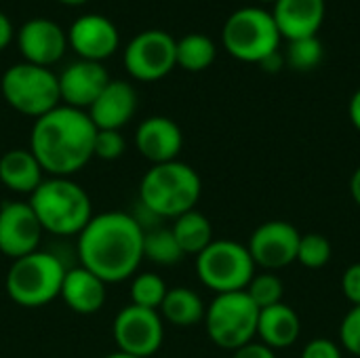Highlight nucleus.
I'll return each instance as SVG.
<instances>
[{
  "mask_svg": "<svg viewBox=\"0 0 360 358\" xmlns=\"http://www.w3.org/2000/svg\"><path fill=\"white\" fill-rule=\"evenodd\" d=\"M80 266L99 276L105 285L133 279L143 262V230L124 211L93 215L76 236Z\"/></svg>",
  "mask_w": 360,
  "mask_h": 358,
  "instance_id": "obj_1",
  "label": "nucleus"
},
{
  "mask_svg": "<svg viewBox=\"0 0 360 358\" xmlns=\"http://www.w3.org/2000/svg\"><path fill=\"white\" fill-rule=\"evenodd\" d=\"M97 129L84 110L57 106L34 120L30 152L49 177H72L93 160Z\"/></svg>",
  "mask_w": 360,
  "mask_h": 358,
  "instance_id": "obj_2",
  "label": "nucleus"
},
{
  "mask_svg": "<svg viewBox=\"0 0 360 358\" xmlns=\"http://www.w3.org/2000/svg\"><path fill=\"white\" fill-rule=\"evenodd\" d=\"M30 207L44 232L53 236H78L93 217L86 190L72 177H46L30 194Z\"/></svg>",
  "mask_w": 360,
  "mask_h": 358,
  "instance_id": "obj_3",
  "label": "nucleus"
},
{
  "mask_svg": "<svg viewBox=\"0 0 360 358\" xmlns=\"http://www.w3.org/2000/svg\"><path fill=\"white\" fill-rule=\"evenodd\" d=\"M200 194V175L181 160L152 165L139 184V203L158 219H175L196 209Z\"/></svg>",
  "mask_w": 360,
  "mask_h": 358,
  "instance_id": "obj_4",
  "label": "nucleus"
},
{
  "mask_svg": "<svg viewBox=\"0 0 360 358\" xmlns=\"http://www.w3.org/2000/svg\"><path fill=\"white\" fill-rule=\"evenodd\" d=\"M68 268L49 251H34L13 260L6 272V293L21 308H42L59 298Z\"/></svg>",
  "mask_w": 360,
  "mask_h": 358,
  "instance_id": "obj_5",
  "label": "nucleus"
},
{
  "mask_svg": "<svg viewBox=\"0 0 360 358\" xmlns=\"http://www.w3.org/2000/svg\"><path fill=\"white\" fill-rule=\"evenodd\" d=\"M0 91L13 110L34 120L61 106L57 74H53L51 68L27 61L6 68L0 78Z\"/></svg>",
  "mask_w": 360,
  "mask_h": 358,
  "instance_id": "obj_6",
  "label": "nucleus"
},
{
  "mask_svg": "<svg viewBox=\"0 0 360 358\" xmlns=\"http://www.w3.org/2000/svg\"><path fill=\"white\" fill-rule=\"evenodd\" d=\"M255 268L247 245L230 238H215L196 255V276L215 295L245 291Z\"/></svg>",
  "mask_w": 360,
  "mask_h": 358,
  "instance_id": "obj_7",
  "label": "nucleus"
},
{
  "mask_svg": "<svg viewBox=\"0 0 360 358\" xmlns=\"http://www.w3.org/2000/svg\"><path fill=\"white\" fill-rule=\"evenodd\" d=\"M259 308L245 291L215 295L205 312L209 340L224 350H238L257 340Z\"/></svg>",
  "mask_w": 360,
  "mask_h": 358,
  "instance_id": "obj_8",
  "label": "nucleus"
},
{
  "mask_svg": "<svg viewBox=\"0 0 360 358\" xmlns=\"http://www.w3.org/2000/svg\"><path fill=\"white\" fill-rule=\"evenodd\" d=\"M281 32L270 11L262 6L236 8L224 23L221 42L228 53L240 61L259 63L270 53L278 51Z\"/></svg>",
  "mask_w": 360,
  "mask_h": 358,
  "instance_id": "obj_9",
  "label": "nucleus"
},
{
  "mask_svg": "<svg viewBox=\"0 0 360 358\" xmlns=\"http://www.w3.org/2000/svg\"><path fill=\"white\" fill-rule=\"evenodd\" d=\"M124 68L141 82L165 78L177 65V40L165 30H146L124 46Z\"/></svg>",
  "mask_w": 360,
  "mask_h": 358,
  "instance_id": "obj_10",
  "label": "nucleus"
},
{
  "mask_svg": "<svg viewBox=\"0 0 360 358\" xmlns=\"http://www.w3.org/2000/svg\"><path fill=\"white\" fill-rule=\"evenodd\" d=\"M112 338L118 352L137 358L154 357L165 340V321L156 310L124 306L112 325Z\"/></svg>",
  "mask_w": 360,
  "mask_h": 358,
  "instance_id": "obj_11",
  "label": "nucleus"
},
{
  "mask_svg": "<svg viewBox=\"0 0 360 358\" xmlns=\"http://www.w3.org/2000/svg\"><path fill=\"white\" fill-rule=\"evenodd\" d=\"M300 230L283 219H272L257 226L247 243L253 264L264 272H276L297 262Z\"/></svg>",
  "mask_w": 360,
  "mask_h": 358,
  "instance_id": "obj_12",
  "label": "nucleus"
},
{
  "mask_svg": "<svg viewBox=\"0 0 360 358\" xmlns=\"http://www.w3.org/2000/svg\"><path fill=\"white\" fill-rule=\"evenodd\" d=\"M42 226L30 203L4 200L0 205V253L8 260H19L38 251Z\"/></svg>",
  "mask_w": 360,
  "mask_h": 358,
  "instance_id": "obj_13",
  "label": "nucleus"
},
{
  "mask_svg": "<svg viewBox=\"0 0 360 358\" xmlns=\"http://www.w3.org/2000/svg\"><path fill=\"white\" fill-rule=\"evenodd\" d=\"M17 44L27 63L51 68L68 49V34L63 27L46 17L27 19L17 34Z\"/></svg>",
  "mask_w": 360,
  "mask_h": 358,
  "instance_id": "obj_14",
  "label": "nucleus"
},
{
  "mask_svg": "<svg viewBox=\"0 0 360 358\" xmlns=\"http://www.w3.org/2000/svg\"><path fill=\"white\" fill-rule=\"evenodd\" d=\"M68 42L70 46L80 55V59L86 61H103L120 44V34L114 21H110L103 15L97 13H86L80 15L68 32Z\"/></svg>",
  "mask_w": 360,
  "mask_h": 358,
  "instance_id": "obj_15",
  "label": "nucleus"
},
{
  "mask_svg": "<svg viewBox=\"0 0 360 358\" xmlns=\"http://www.w3.org/2000/svg\"><path fill=\"white\" fill-rule=\"evenodd\" d=\"M57 80H59V97L63 106L86 112L93 106V101L101 95V91L108 87L110 76L99 61L78 59L70 63L57 76Z\"/></svg>",
  "mask_w": 360,
  "mask_h": 358,
  "instance_id": "obj_16",
  "label": "nucleus"
},
{
  "mask_svg": "<svg viewBox=\"0 0 360 358\" xmlns=\"http://www.w3.org/2000/svg\"><path fill=\"white\" fill-rule=\"evenodd\" d=\"M135 146L152 165L171 162L177 160L184 148V133L175 120L167 116H150L139 122L135 131Z\"/></svg>",
  "mask_w": 360,
  "mask_h": 358,
  "instance_id": "obj_17",
  "label": "nucleus"
},
{
  "mask_svg": "<svg viewBox=\"0 0 360 358\" xmlns=\"http://www.w3.org/2000/svg\"><path fill=\"white\" fill-rule=\"evenodd\" d=\"M137 112V93L127 80H110L86 110L97 131H120Z\"/></svg>",
  "mask_w": 360,
  "mask_h": 358,
  "instance_id": "obj_18",
  "label": "nucleus"
},
{
  "mask_svg": "<svg viewBox=\"0 0 360 358\" xmlns=\"http://www.w3.org/2000/svg\"><path fill=\"white\" fill-rule=\"evenodd\" d=\"M270 13L287 40L319 36L325 21V0H276Z\"/></svg>",
  "mask_w": 360,
  "mask_h": 358,
  "instance_id": "obj_19",
  "label": "nucleus"
},
{
  "mask_svg": "<svg viewBox=\"0 0 360 358\" xmlns=\"http://www.w3.org/2000/svg\"><path fill=\"white\" fill-rule=\"evenodd\" d=\"M108 285L82 266L70 268L63 276L59 298L76 314H95L103 308L108 298Z\"/></svg>",
  "mask_w": 360,
  "mask_h": 358,
  "instance_id": "obj_20",
  "label": "nucleus"
},
{
  "mask_svg": "<svg viewBox=\"0 0 360 358\" xmlns=\"http://www.w3.org/2000/svg\"><path fill=\"white\" fill-rule=\"evenodd\" d=\"M300 333H302L300 314L285 302L259 310L257 342L266 344L274 352L291 348L300 340Z\"/></svg>",
  "mask_w": 360,
  "mask_h": 358,
  "instance_id": "obj_21",
  "label": "nucleus"
},
{
  "mask_svg": "<svg viewBox=\"0 0 360 358\" xmlns=\"http://www.w3.org/2000/svg\"><path fill=\"white\" fill-rule=\"evenodd\" d=\"M44 179L36 156L23 148L8 150L0 156V181L15 194H32Z\"/></svg>",
  "mask_w": 360,
  "mask_h": 358,
  "instance_id": "obj_22",
  "label": "nucleus"
},
{
  "mask_svg": "<svg viewBox=\"0 0 360 358\" xmlns=\"http://www.w3.org/2000/svg\"><path fill=\"white\" fill-rule=\"evenodd\" d=\"M207 306L202 298L188 287H173L167 291V298L158 310L162 321H167L173 327H196L205 321Z\"/></svg>",
  "mask_w": 360,
  "mask_h": 358,
  "instance_id": "obj_23",
  "label": "nucleus"
},
{
  "mask_svg": "<svg viewBox=\"0 0 360 358\" xmlns=\"http://www.w3.org/2000/svg\"><path fill=\"white\" fill-rule=\"evenodd\" d=\"M171 232L177 241V245L181 247L184 255H198L202 253L215 238H213V226L209 222V217L196 209L179 215L173 219Z\"/></svg>",
  "mask_w": 360,
  "mask_h": 358,
  "instance_id": "obj_24",
  "label": "nucleus"
},
{
  "mask_svg": "<svg viewBox=\"0 0 360 358\" xmlns=\"http://www.w3.org/2000/svg\"><path fill=\"white\" fill-rule=\"evenodd\" d=\"M217 55L215 42L207 34H186L177 40V65L188 72L207 70Z\"/></svg>",
  "mask_w": 360,
  "mask_h": 358,
  "instance_id": "obj_25",
  "label": "nucleus"
},
{
  "mask_svg": "<svg viewBox=\"0 0 360 358\" xmlns=\"http://www.w3.org/2000/svg\"><path fill=\"white\" fill-rule=\"evenodd\" d=\"M184 251L177 245L171 228H152L143 232V260L156 266H175L184 260Z\"/></svg>",
  "mask_w": 360,
  "mask_h": 358,
  "instance_id": "obj_26",
  "label": "nucleus"
},
{
  "mask_svg": "<svg viewBox=\"0 0 360 358\" xmlns=\"http://www.w3.org/2000/svg\"><path fill=\"white\" fill-rule=\"evenodd\" d=\"M167 283L162 281V276L154 274V272H141L137 276H133L131 281V304L146 308V310H160L165 298H167Z\"/></svg>",
  "mask_w": 360,
  "mask_h": 358,
  "instance_id": "obj_27",
  "label": "nucleus"
},
{
  "mask_svg": "<svg viewBox=\"0 0 360 358\" xmlns=\"http://www.w3.org/2000/svg\"><path fill=\"white\" fill-rule=\"evenodd\" d=\"M325 49L319 36H308V38H297L289 40L287 51H285V63L297 72H310L323 61Z\"/></svg>",
  "mask_w": 360,
  "mask_h": 358,
  "instance_id": "obj_28",
  "label": "nucleus"
},
{
  "mask_svg": "<svg viewBox=\"0 0 360 358\" xmlns=\"http://www.w3.org/2000/svg\"><path fill=\"white\" fill-rule=\"evenodd\" d=\"M245 293L251 298V302L259 310H264V308H270V306H276L283 302L285 285H283L281 276L274 272H259V274L255 272V276L247 285Z\"/></svg>",
  "mask_w": 360,
  "mask_h": 358,
  "instance_id": "obj_29",
  "label": "nucleus"
},
{
  "mask_svg": "<svg viewBox=\"0 0 360 358\" xmlns=\"http://www.w3.org/2000/svg\"><path fill=\"white\" fill-rule=\"evenodd\" d=\"M331 253H333V247L325 234H319V232L302 234L300 247H297V262L304 268L308 270L325 268L331 262Z\"/></svg>",
  "mask_w": 360,
  "mask_h": 358,
  "instance_id": "obj_30",
  "label": "nucleus"
},
{
  "mask_svg": "<svg viewBox=\"0 0 360 358\" xmlns=\"http://www.w3.org/2000/svg\"><path fill=\"white\" fill-rule=\"evenodd\" d=\"M127 152V141L120 131H97L93 143V158L114 162Z\"/></svg>",
  "mask_w": 360,
  "mask_h": 358,
  "instance_id": "obj_31",
  "label": "nucleus"
},
{
  "mask_svg": "<svg viewBox=\"0 0 360 358\" xmlns=\"http://www.w3.org/2000/svg\"><path fill=\"white\" fill-rule=\"evenodd\" d=\"M340 344L346 352L360 358V306H352L342 319Z\"/></svg>",
  "mask_w": 360,
  "mask_h": 358,
  "instance_id": "obj_32",
  "label": "nucleus"
},
{
  "mask_svg": "<svg viewBox=\"0 0 360 358\" xmlns=\"http://www.w3.org/2000/svg\"><path fill=\"white\" fill-rule=\"evenodd\" d=\"M300 358H344V354L335 342H331L327 338H314L304 346Z\"/></svg>",
  "mask_w": 360,
  "mask_h": 358,
  "instance_id": "obj_33",
  "label": "nucleus"
},
{
  "mask_svg": "<svg viewBox=\"0 0 360 358\" xmlns=\"http://www.w3.org/2000/svg\"><path fill=\"white\" fill-rule=\"evenodd\" d=\"M342 293L352 304L360 306V262L348 266L342 274Z\"/></svg>",
  "mask_w": 360,
  "mask_h": 358,
  "instance_id": "obj_34",
  "label": "nucleus"
},
{
  "mask_svg": "<svg viewBox=\"0 0 360 358\" xmlns=\"http://www.w3.org/2000/svg\"><path fill=\"white\" fill-rule=\"evenodd\" d=\"M232 358H276V352L272 348H268L266 344L255 340V342L234 350V357Z\"/></svg>",
  "mask_w": 360,
  "mask_h": 358,
  "instance_id": "obj_35",
  "label": "nucleus"
},
{
  "mask_svg": "<svg viewBox=\"0 0 360 358\" xmlns=\"http://www.w3.org/2000/svg\"><path fill=\"white\" fill-rule=\"evenodd\" d=\"M13 40V23L11 19L0 11V51L6 49Z\"/></svg>",
  "mask_w": 360,
  "mask_h": 358,
  "instance_id": "obj_36",
  "label": "nucleus"
},
{
  "mask_svg": "<svg viewBox=\"0 0 360 358\" xmlns=\"http://www.w3.org/2000/svg\"><path fill=\"white\" fill-rule=\"evenodd\" d=\"M259 65H262L266 72H278V70L285 65V57H283L278 51H274V53H270L268 57H264V59L259 61Z\"/></svg>",
  "mask_w": 360,
  "mask_h": 358,
  "instance_id": "obj_37",
  "label": "nucleus"
},
{
  "mask_svg": "<svg viewBox=\"0 0 360 358\" xmlns=\"http://www.w3.org/2000/svg\"><path fill=\"white\" fill-rule=\"evenodd\" d=\"M348 114H350V120H352V124L356 127V131H360V89L352 95V99H350Z\"/></svg>",
  "mask_w": 360,
  "mask_h": 358,
  "instance_id": "obj_38",
  "label": "nucleus"
},
{
  "mask_svg": "<svg viewBox=\"0 0 360 358\" xmlns=\"http://www.w3.org/2000/svg\"><path fill=\"white\" fill-rule=\"evenodd\" d=\"M350 194H352V200L360 207V167L350 177Z\"/></svg>",
  "mask_w": 360,
  "mask_h": 358,
  "instance_id": "obj_39",
  "label": "nucleus"
},
{
  "mask_svg": "<svg viewBox=\"0 0 360 358\" xmlns=\"http://www.w3.org/2000/svg\"><path fill=\"white\" fill-rule=\"evenodd\" d=\"M103 358H137V357H131V354H124V352H112V354H108V357H103Z\"/></svg>",
  "mask_w": 360,
  "mask_h": 358,
  "instance_id": "obj_40",
  "label": "nucleus"
},
{
  "mask_svg": "<svg viewBox=\"0 0 360 358\" xmlns=\"http://www.w3.org/2000/svg\"><path fill=\"white\" fill-rule=\"evenodd\" d=\"M59 2L70 4V6H78V4H84V2H89V0H59Z\"/></svg>",
  "mask_w": 360,
  "mask_h": 358,
  "instance_id": "obj_41",
  "label": "nucleus"
},
{
  "mask_svg": "<svg viewBox=\"0 0 360 358\" xmlns=\"http://www.w3.org/2000/svg\"><path fill=\"white\" fill-rule=\"evenodd\" d=\"M262 2H276V0H262Z\"/></svg>",
  "mask_w": 360,
  "mask_h": 358,
  "instance_id": "obj_42",
  "label": "nucleus"
}]
</instances>
